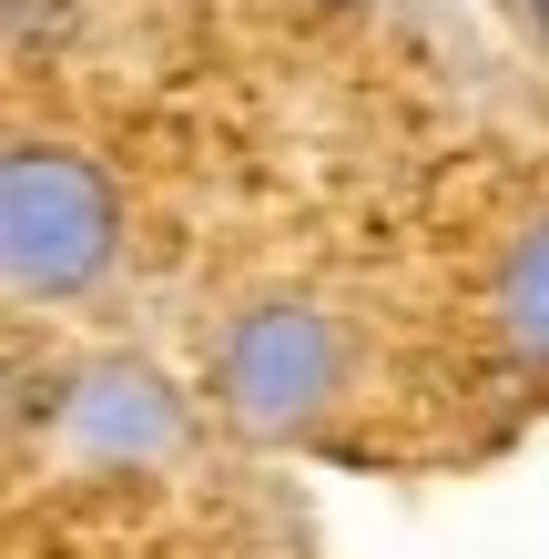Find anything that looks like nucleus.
I'll use <instances>...</instances> for the list:
<instances>
[{
    "instance_id": "f257e3e1",
    "label": "nucleus",
    "mask_w": 549,
    "mask_h": 559,
    "mask_svg": "<svg viewBox=\"0 0 549 559\" xmlns=\"http://www.w3.org/2000/svg\"><path fill=\"white\" fill-rule=\"evenodd\" d=\"M122 254V204L103 183V163L61 153V143H11L0 163V265H11L21 306H72L112 275Z\"/></svg>"
},
{
    "instance_id": "f03ea898",
    "label": "nucleus",
    "mask_w": 549,
    "mask_h": 559,
    "mask_svg": "<svg viewBox=\"0 0 549 559\" xmlns=\"http://www.w3.org/2000/svg\"><path fill=\"white\" fill-rule=\"evenodd\" d=\"M346 386V325L306 295H265L224 325L214 346V407L244 427V438H296V427L326 417V397Z\"/></svg>"
},
{
    "instance_id": "7ed1b4c3",
    "label": "nucleus",
    "mask_w": 549,
    "mask_h": 559,
    "mask_svg": "<svg viewBox=\"0 0 549 559\" xmlns=\"http://www.w3.org/2000/svg\"><path fill=\"white\" fill-rule=\"evenodd\" d=\"M72 427L92 448H174V397L153 386L143 367H103V377H82V397H72Z\"/></svg>"
},
{
    "instance_id": "20e7f679",
    "label": "nucleus",
    "mask_w": 549,
    "mask_h": 559,
    "mask_svg": "<svg viewBox=\"0 0 549 559\" xmlns=\"http://www.w3.org/2000/svg\"><path fill=\"white\" fill-rule=\"evenodd\" d=\"M499 346L549 377V214L509 245V265H499Z\"/></svg>"
},
{
    "instance_id": "39448f33",
    "label": "nucleus",
    "mask_w": 549,
    "mask_h": 559,
    "mask_svg": "<svg viewBox=\"0 0 549 559\" xmlns=\"http://www.w3.org/2000/svg\"><path fill=\"white\" fill-rule=\"evenodd\" d=\"M520 11H529V31H539V41H549V0H520Z\"/></svg>"
}]
</instances>
